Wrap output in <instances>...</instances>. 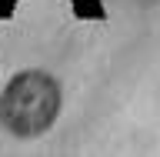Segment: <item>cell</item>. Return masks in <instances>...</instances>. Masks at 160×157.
<instances>
[{
	"mask_svg": "<svg viewBox=\"0 0 160 157\" xmlns=\"http://www.w3.org/2000/svg\"><path fill=\"white\" fill-rule=\"evenodd\" d=\"M60 114V84L47 70H20L0 94V124L13 137H40Z\"/></svg>",
	"mask_w": 160,
	"mask_h": 157,
	"instance_id": "cell-1",
	"label": "cell"
}]
</instances>
